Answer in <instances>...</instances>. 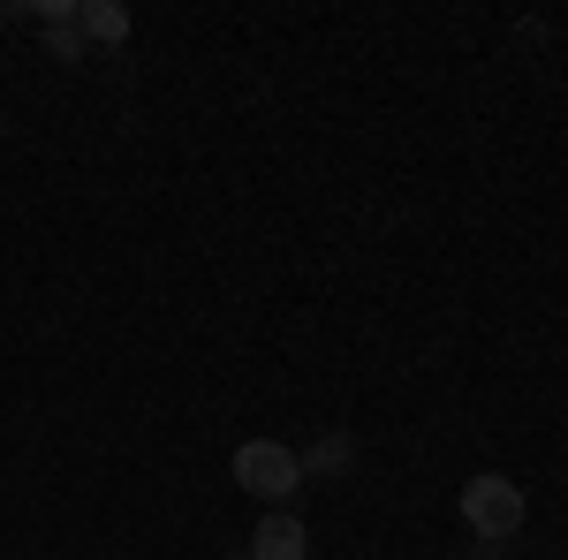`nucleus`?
Listing matches in <instances>:
<instances>
[{
  "label": "nucleus",
  "instance_id": "nucleus-6",
  "mask_svg": "<svg viewBox=\"0 0 568 560\" xmlns=\"http://www.w3.org/2000/svg\"><path fill=\"white\" fill-rule=\"evenodd\" d=\"M45 53H53V61H84V31H77V23H53V31H45Z\"/></svg>",
  "mask_w": 568,
  "mask_h": 560
},
{
  "label": "nucleus",
  "instance_id": "nucleus-7",
  "mask_svg": "<svg viewBox=\"0 0 568 560\" xmlns=\"http://www.w3.org/2000/svg\"><path fill=\"white\" fill-rule=\"evenodd\" d=\"M227 560H251V553H227Z\"/></svg>",
  "mask_w": 568,
  "mask_h": 560
},
{
  "label": "nucleus",
  "instance_id": "nucleus-4",
  "mask_svg": "<svg viewBox=\"0 0 568 560\" xmlns=\"http://www.w3.org/2000/svg\"><path fill=\"white\" fill-rule=\"evenodd\" d=\"M296 462H304V485H311V477H349L356 470V439H349V431H326V439H311Z\"/></svg>",
  "mask_w": 568,
  "mask_h": 560
},
{
  "label": "nucleus",
  "instance_id": "nucleus-5",
  "mask_svg": "<svg viewBox=\"0 0 568 560\" xmlns=\"http://www.w3.org/2000/svg\"><path fill=\"white\" fill-rule=\"evenodd\" d=\"M77 31L99 45H122L130 39V8L122 0H77Z\"/></svg>",
  "mask_w": 568,
  "mask_h": 560
},
{
  "label": "nucleus",
  "instance_id": "nucleus-2",
  "mask_svg": "<svg viewBox=\"0 0 568 560\" xmlns=\"http://www.w3.org/2000/svg\"><path fill=\"white\" fill-rule=\"evenodd\" d=\"M227 470H235V485H243L251 500H265V508H281L288 492H304V462H296L288 439H243Z\"/></svg>",
  "mask_w": 568,
  "mask_h": 560
},
{
  "label": "nucleus",
  "instance_id": "nucleus-1",
  "mask_svg": "<svg viewBox=\"0 0 568 560\" xmlns=\"http://www.w3.org/2000/svg\"><path fill=\"white\" fill-rule=\"evenodd\" d=\"M524 485L516 477H500V470H478L470 485H463V522L478 530V546H508L516 530H524Z\"/></svg>",
  "mask_w": 568,
  "mask_h": 560
},
{
  "label": "nucleus",
  "instance_id": "nucleus-3",
  "mask_svg": "<svg viewBox=\"0 0 568 560\" xmlns=\"http://www.w3.org/2000/svg\"><path fill=\"white\" fill-rule=\"evenodd\" d=\"M311 553V530L304 516H288V508H273V516L251 530V560H304Z\"/></svg>",
  "mask_w": 568,
  "mask_h": 560
}]
</instances>
